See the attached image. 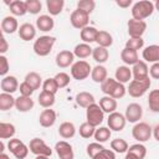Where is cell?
I'll use <instances>...</instances> for the list:
<instances>
[{
    "instance_id": "6da1fadb",
    "label": "cell",
    "mask_w": 159,
    "mask_h": 159,
    "mask_svg": "<svg viewBox=\"0 0 159 159\" xmlns=\"http://www.w3.org/2000/svg\"><path fill=\"white\" fill-rule=\"evenodd\" d=\"M101 91L104 93V96L112 97L113 99H119L123 98L127 93V88L123 83H119L114 78L107 77L102 83H101Z\"/></svg>"
},
{
    "instance_id": "7a4b0ae2",
    "label": "cell",
    "mask_w": 159,
    "mask_h": 159,
    "mask_svg": "<svg viewBox=\"0 0 159 159\" xmlns=\"http://www.w3.org/2000/svg\"><path fill=\"white\" fill-rule=\"evenodd\" d=\"M155 10V4L153 1H149V0H140V1H137L133 4L132 6V19H135V20H143L152 16V14L154 12Z\"/></svg>"
},
{
    "instance_id": "3957f363",
    "label": "cell",
    "mask_w": 159,
    "mask_h": 159,
    "mask_svg": "<svg viewBox=\"0 0 159 159\" xmlns=\"http://www.w3.org/2000/svg\"><path fill=\"white\" fill-rule=\"evenodd\" d=\"M55 42H56V37H53V36H50V35L40 36L34 42V46H32L34 52L40 57L48 56L50 52L52 51Z\"/></svg>"
},
{
    "instance_id": "277c9868",
    "label": "cell",
    "mask_w": 159,
    "mask_h": 159,
    "mask_svg": "<svg viewBox=\"0 0 159 159\" xmlns=\"http://www.w3.org/2000/svg\"><path fill=\"white\" fill-rule=\"evenodd\" d=\"M150 84H152V81H150L149 77L144 78V80H132L129 82L127 92L129 93L130 97L139 98V97H143L147 93V91L150 88Z\"/></svg>"
},
{
    "instance_id": "5b68a950",
    "label": "cell",
    "mask_w": 159,
    "mask_h": 159,
    "mask_svg": "<svg viewBox=\"0 0 159 159\" xmlns=\"http://www.w3.org/2000/svg\"><path fill=\"white\" fill-rule=\"evenodd\" d=\"M152 125H149L147 122H137L134 123L132 128V137L138 143H145L152 138Z\"/></svg>"
},
{
    "instance_id": "8992f818",
    "label": "cell",
    "mask_w": 159,
    "mask_h": 159,
    "mask_svg": "<svg viewBox=\"0 0 159 159\" xmlns=\"http://www.w3.org/2000/svg\"><path fill=\"white\" fill-rule=\"evenodd\" d=\"M91 70L92 67L87 61L80 60L71 65V76L77 81H83L91 75Z\"/></svg>"
},
{
    "instance_id": "52a82bcc",
    "label": "cell",
    "mask_w": 159,
    "mask_h": 159,
    "mask_svg": "<svg viewBox=\"0 0 159 159\" xmlns=\"http://www.w3.org/2000/svg\"><path fill=\"white\" fill-rule=\"evenodd\" d=\"M86 119H87L86 120L87 123H89L91 125L97 128L99 124H102V122L104 119V113L97 103H92L91 106H88L86 108Z\"/></svg>"
},
{
    "instance_id": "ba28073f",
    "label": "cell",
    "mask_w": 159,
    "mask_h": 159,
    "mask_svg": "<svg viewBox=\"0 0 159 159\" xmlns=\"http://www.w3.org/2000/svg\"><path fill=\"white\" fill-rule=\"evenodd\" d=\"M7 150L16 159H25L29 154V147L17 138H11L7 142Z\"/></svg>"
},
{
    "instance_id": "9c48e42d",
    "label": "cell",
    "mask_w": 159,
    "mask_h": 159,
    "mask_svg": "<svg viewBox=\"0 0 159 159\" xmlns=\"http://www.w3.org/2000/svg\"><path fill=\"white\" fill-rule=\"evenodd\" d=\"M27 147H29V152H31L36 157L37 155H45V157L52 155V149L41 138H32Z\"/></svg>"
},
{
    "instance_id": "30bf717a",
    "label": "cell",
    "mask_w": 159,
    "mask_h": 159,
    "mask_svg": "<svg viewBox=\"0 0 159 159\" xmlns=\"http://www.w3.org/2000/svg\"><path fill=\"white\" fill-rule=\"evenodd\" d=\"M70 22L71 25L75 27V29H78V30H82L83 27L88 26V22H89V15L86 14L84 11L82 10H73L70 15Z\"/></svg>"
},
{
    "instance_id": "8fae6325",
    "label": "cell",
    "mask_w": 159,
    "mask_h": 159,
    "mask_svg": "<svg viewBox=\"0 0 159 159\" xmlns=\"http://www.w3.org/2000/svg\"><path fill=\"white\" fill-rule=\"evenodd\" d=\"M107 124H108V128L113 132H120L124 129L125 124H127V120L124 118V114L119 113V112H112L108 114V119H107Z\"/></svg>"
},
{
    "instance_id": "7c38bea8",
    "label": "cell",
    "mask_w": 159,
    "mask_h": 159,
    "mask_svg": "<svg viewBox=\"0 0 159 159\" xmlns=\"http://www.w3.org/2000/svg\"><path fill=\"white\" fill-rule=\"evenodd\" d=\"M143 117V107L139 103H129L125 108V113H124V118L127 122L129 123H137L142 119Z\"/></svg>"
},
{
    "instance_id": "4fadbf2b",
    "label": "cell",
    "mask_w": 159,
    "mask_h": 159,
    "mask_svg": "<svg viewBox=\"0 0 159 159\" xmlns=\"http://www.w3.org/2000/svg\"><path fill=\"white\" fill-rule=\"evenodd\" d=\"M127 27H128V35H129V37L138 39V37H142L143 34L145 32V30H147V22L143 21V20L130 19L128 21V24H127Z\"/></svg>"
},
{
    "instance_id": "5bb4252c",
    "label": "cell",
    "mask_w": 159,
    "mask_h": 159,
    "mask_svg": "<svg viewBox=\"0 0 159 159\" xmlns=\"http://www.w3.org/2000/svg\"><path fill=\"white\" fill-rule=\"evenodd\" d=\"M55 152L58 159H75L72 145L66 140H60L55 144Z\"/></svg>"
},
{
    "instance_id": "9a60e30c",
    "label": "cell",
    "mask_w": 159,
    "mask_h": 159,
    "mask_svg": "<svg viewBox=\"0 0 159 159\" xmlns=\"http://www.w3.org/2000/svg\"><path fill=\"white\" fill-rule=\"evenodd\" d=\"M147 155V148L143 143H135L128 147L124 159H144Z\"/></svg>"
},
{
    "instance_id": "2e32d148",
    "label": "cell",
    "mask_w": 159,
    "mask_h": 159,
    "mask_svg": "<svg viewBox=\"0 0 159 159\" xmlns=\"http://www.w3.org/2000/svg\"><path fill=\"white\" fill-rule=\"evenodd\" d=\"M55 62L60 68H67L75 62V56L70 50H62L56 55Z\"/></svg>"
},
{
    "instance_id": "e0dca14e",
    "label": "cell",
    "mask_w": 159,
    "mask_h": 159,
    "mask_svg": "<svg viewBox=\"0 0 159 159\" xmlns=\"http://www.w3.org/2000/svg\"><path fill=\"white\" fill-rule=\"evenodd\" d=\"M56 119H57V114L53 109L51 108H45L40 116H39V122H40V125L43 127V128H50L52 127L55 123H56Z\"/></svg>"
},
{
    "instance_id": "ac0fdd59",
    "label": "cell",
    "mask_w": 159,
    "mask_h": 159,
    "mask_svg": "<svg viewBox=\"0 0 159 159\" xmlns=\"http://www.w3.org/2000/svg\"><path fill=\"white\" fill-rule=\"evenodd\" d=\"M0 88L2 89V92L12 94L14 92H16L19 89V81L15 76L7 75V76L2 77L1 82H0Z\"/></svg>"
},
{
    "instance_id": "d6986e66",
    "label": "cell",
    "mask_w": 159,
    "mask_h": 159,
    "mask_svg": "<svg viewBox=\"0 0 159 159\" xmlns=\"http://www.w3.org/2000/svg\"><path fill=\"white\" fill-rule=\"evenodd\" d=\"M19 37L24 41H31L36 37V27L30 24V22H25L22 25H20L19 30H17Z\"/></svg>"
},
{
    "instance_id": "ffe728a7",
    "label": "cell",
    "mask_w": 159,
    "mask_h": 159,
    "mask_svg": "<svg viewBox=\"0 0 159 159\" xmlns=\"http://www.w3.org/2000/svg\"><path fill=\"white\" fill-rule=\"evenodd\" d=\"M148 70H149L148 65H147L144 61L139 60V61H138L137 63H134L133 67L130 68V71H132V77H133L134 80H144V78H148V77H149Z\"/></svg>"
},
{
    "instance_id": "44dd1931",
    "label": "cell",
    "mask_w": 159,
    "mask_h": 159,
    "mask_svg": "<svg viewBox=\"0 0 159 159\" xmlns=\"http://www.w3.org/2000/svg\"><path fill=\"white\" fill-rule=\"evenodd\" d=\"M142 57L144 60V62H150V63H155L159 61V46L158 45H149L147 46L143 52H142Z\"/></svg>"
},
{
    "instance_id": "7402d4cb",
    "label": "cell",
    "mask_w": 159,
    "mask_h": 159,
    "mask_svg": "<svg viewBox=\"0 0 159 159\" xmlns=\"http://www.w3.org/2000/svg\"><path fill=\"white\" fill-rule=\"evenodd\" d=\"M34 106H35V102L31 97L19 96L17 98H15V108L21 113L30 112L34 108Z\"/></svg>"
},
{
    "instance_id": "603a6c76",
    "label": "cell",
    "mask_w": 159,
    "mask_h": 159,
    "mask_svg": "<svg viewBox=\"0 0 159 159\" xmlns=\"http://www.w3.org/2000/svg\"><path fill=\"white\" fill-rule=\"evenodd\" d=\"M0 27L2 30L4 34H14L19 30V22L16 20L15 16H5L2 20H1V24H0Z\"/></svg>"
},
{
    "instance_id": "cb8c5ba5",
    "label": "cell",
    "mask_w": 159,
    "mask_h": 159,
    "mask_svg": "<svg viewBox=\"0 0 159 159\" xmlns=\"http://www.w3.org/2000/svg\"><path fill=\"white\" fill-rule=\"evenodd\" d=\"M36 27L42 32L51 31L55 27V20L50 15H40L36 19Z\"/></svg>"
},
{
    "instance_id": "d4e9b609",
    "label": "cell",
    "mask_w": 159,
    "mask_h": 159,
    "mask_svg": "<svg viewBox=\"0 0 159 159\" xmlns=\"http://www.w3.org/2000/svg\"><path fill=\"white\" fill-rule=\"evenodd\" d=\"M114 80L118 81L119 83H127V82H130L132 80V71L128 66L123 65V66H119L116 68V72H114Z\"/></svg>"
},
{
    "instance_id": "484cf974",
    "label": "cell",
    "mask_w": 159,
    "mask_h": 159,
    "mask_svg": "<svg viewBox=\"0 0 159 159\" xmlns=\"http://www.w3.org/2000/svg\"><path fill=\"white\" fill-rule=\"evenodd\" d=\"M97 32H98V29H96L94 26H86L83 27L81 31H80V37L82 40V42L84 43H92L96 41V36H97Z\"/></svg>"
},
{
    "instance_id": "4316f807",
    "label": "cell",
    "mask_w": 159,
    "mask_h": 159,
    "mask_svg": "<svg viewBox=\"0 0 159 159\" xmlns=\"http://www.w3.org/2000/svg\"><path fill=\"white\" fill-rule=\"evenodd\" d=\"M94 42H97V45L101 46V47L108 48L113 45V36L106 30H98Z\"/></svg>"
},
{
    "instance_id": "83f0119b",
    "label": "cell",
    "mask_w": 159,
    "mask_h": 159,
    "mask_svg": "<svg viewBox=\"0 0 159 159\" xmlns=\"http://www.w3.org/2000/svg\"><path fill=\"white\" fill-rule=\"evenodd\" d=\"M108 77V71L103 65H97L91 70V78L96 83H102Z\"/></svg>"
},
{
    "instance_id": "f1b7e54d",
    "label": "cell",
    "mask_w": 159,
    "mask_h": 159,
    "mask_svg": "<svg viewBox=\"0 0 159 159\" xmlns=\"http://www.w3.org/2000/svg\"><path fill=\"white\" fill-rule=\"evenodd\" d=\"M97 104L103 111V113L109 114L112 112H116V109H117V101L108 96H103L102 98H99V103H97Z\"/></svg>"
},
{
    "instance_id": "f546056e",
    "label": "cell",
    "mask_w": 159,
    "mask_h": 159,
    "mask_svg": "<svg viewBox=\"0 0 159 159\" xmlns=\"http://www.w3.org/2000/svg\"><path fill=\"white\" fill-rule=\"evenodd\" d=\"M58 134L63 139H71L76 134V127L72 122H63L58 127Z\"/></svg>"
},
{
    "instance_id": "4dcf8cb0",
    "label": "cell",
    "mask_w": 159,
    "mask_h": 159,
    "mask_svg": "<svg viewBox=\"0 0 159 159\" xmlns=\"http://www.w3.org/2000/svg\"><path fill=\"white\" fill-rule=\"evenodd\" d=\"M120 60L125 63V66L129 67V66H133L134 63H137L139 61V56H138L137 51H133V50L124 47L120 52Z\"/></svg>"
},
{
    "instance_id": "1f68e13d",
    "label": "cell",
    "mask_w": 159,
    "mask_h": 159,
    "mask_svg": "<svg viewBox=\"0 0 159 159\" xmlns=\"http://www.w3.org/2000/svg\"><path fill=\"white\" fill-rule=\"evenodd\" d=\"M75 99H76V103H77L80 107H82V108H87V107L91 106L92 103H96L94 96H93L92 93H89V92H86V91L77 93L76 97H75Z\"/></svg>"
},
{
    "instance_id": "d6a6232c",
    "label": "cell",
    "mask_w": 159,
    "mask_h": 159,
    "mask_svg": "<svg viewBox=\"0 0 159 159\" xmlns=\"http://www.w3.org/2000/svg\"><path fill=\"white\" fill-rule=\"evenodd\" d=\"M72 53H73L75 57H77L80 60H84V58H87V57H89L92 55V47L88 43L81 42V43L75 46Z\"/></svg>"
},
{
    "instance_id": "836d02e7",
    "label": "cell",
    "mask_w": 159,
    "mask_h": 159,
    "mask_svg": "<svg viewBox=\"0 0 159 159\" xmlns=\"http://www.w3.org/2000/svg\"><path fill=\"white\" fill-rule=\"evenodd\" d=\"M46 7H47V11L50 12V16H56L62 12L65 7V1L63 0H46Z\"/></svg>"
},
{
    "instance_id": "e575fe53",
    "label": "cell",
    "mask_w": 159,
    "mask_h": 159,
    "mask_svg": "<svg viewBox=\"0 0 159 159\" xmlns=\"http://www.w3.org/2000/svg\"><path fill=\"white\" fill-rule=\"evenodd\" d=\"M93 60L98 63V65H102L106 61H108L109 58V52H108V48H104V47H101V46H97L94 48H92V55Z\"/></svg>"
},
{
    "instance_id": "d590c367",
    "label": "cell",
    "mask_w": 159,
    "mask_h": 159,
    "mask_svg": "<svg viewBox=\"0 0 159 159\" xmlns=\"http://www.w3.org/2000/svg\"><path fill=\"white\" fill-rule=\"evenodd\" d=\"M16 133V128L12 123L0 122V140L1 139H11Z\"/></svg>"
},
{
    "instance_id": "8d00e7d4",
    "label": "cell",
    "mask_w": 159,
    "mask_h": 159,
    "mask_svg": "<svg viewBox=\"0 0 159 159\" xmlns=\"http://www.w3.org/2000/svg\"><path fill=\"white\" fill-rule=\"evenodd\" d=\"M7 4H9V10L12 14V16H24L27 12L26 6H25V1L14 0V1H10Z\"/></svg>"
},
{
    "instance_id": "74e56055",
    "label": "cell",
    "mask_w": 159,
    "mask_h": 159,
    "mask_svg": "<svg viewBox=\"0 0 159 159\" xmlns=\"http://www.w3.org/2000/svg\"><path fill=\"white\" fill-rule=\"evenodd\" d=\"M24 82H26L34 91L39 89V88L42 86V78H41V76H40L37 72H34V71L29 72V73L25 76Z\"/></svg>"
},
{
    "instance_id": "f35d334b",
    "label": "cell",
    "mask_w": 159,
    "mask_h": 159,
    "mask_svg": "<svg viewBox=\"0 0 159 159\" xmlns=\"http://www.w3.org/2000/svg\"><path fill=\"white\" fill-rule=\"evenodd\" d=\"M37 101H39V104L43 108H51L53 104H55V101H56V97L55 94L50 93V92H46V91H41L39 97H37Z\"/></svg>"
},
{
    "instance_id": "ab89813d",
    "label": "cell",
    "mask_w": 159,
    "mask_h": 159,
    "mask_svg": "<svg viewBox=\"0 0 159 159\" xmlns=\"http://www.w3.org/2000/svg\"><path fill=\"white\" fill-rule=\"evenodd\" d=\"M111 135H112V130H111L108 127H99V128H96L94 134H93L96 142H97V143H101V144L108 142V140L111 139Z\"/></svg>"
},
{
    "instance_id": "60d3db41",
    "label": "cell",
    "mask_w": 159,
    "mask_h": 159,
    "mask_svg": "<svg viewBox=\"0 0 159 159\" xmlns=\"http://www.w3.org/2000/svg\"><path fill=\"white\" fill-rule=\"evenodd\" d=\"M12 107H15V98L12 94L10 93H5L1 92L0 93V111L5 112L11 109Z\"/></svg>"
},
{
    "instance_id": "b9f144b4",
    "label": "cell",
    "mask_w": 159,
    "mask_h": 159,
    "mask_svg": "<svg viewBox=\"0 0 159 159\" xmlns=\"http://www.w3.org/2000/svg\"><path fill=\"white\" fill-rule=\"evenodd\" d=\"M128 143L125 139L123 138H116L113 140H111V150L114 152V153H118V154H123L127 152L128 149Z\"/></svg>"
},
{
    "instance_id": "7bdbcfd3",
    "label": "cell",
    "mask_w": 159,
    "mask_h": 159,
    "mask_svg": "<svg viewBox=\"0 0 159 159\" xmlns=\"http://www.w3.org/2000/svg\"><path fill=\"white\" fill-rule=\"evenodd\" d=\"M148 106L149 109L154 113L159 112V89H152L148 96Z\"/></svg>"
},
{
    "instance_id": "ee69618b",
    "label": "cell",
    "mask_w": 159,
    "mask_h": 159,
    "mask_svg": "<svg viewBox=\"0 0 159 159\" xmlns=\"http://www.w3.org/2000/svg\"><path fill=\"white\" fill-rule=\"evenodd\" d=\"M53 80L56 81V83L58 86V89L67 87L70 84V82H71V77L66 72H58V73H56L55 77H53Z\"/></svg>"
},
{
    "instance_id": "f6af8a7d",
    "label": "cell",
    "mask_w": 159,
    "mask_h": 159,
    "mask_svg": "<svg viewBox=\"0 0 159 159\" xmlns=\"http://www.w3.org/2000/svg\"><path fill=\"white\" fill-rule=\"evenodd\" d=\"M94 130H96V127L91 125V124L87 123V122H83V123L80 125V129H78L80 135H81L82 138H84V139H88V138L93 137Z\"/></svg>"
},
{
    "instance_id": "bcb514c9",
    "label": "cell",
    "mask_w": 159,
    "mask_h": 159,
    "mask_svg": "<svg viewBox=\"0 0 159 159\" xmlns=\"http://www.w3.org/2000/svg\"><path fill=\"white\" fill-rule=\"evenodd\" d=\"M25 6H26V11L32 15H37L42 9V4L39 0H26Z\"/></svg>"
},
{
    "instance_id": "7dc6e473",
    "label": "cell",
    "mask_w": 159,
    "mask_h": 159,
    "mask_svg": "<svg viewBox=\"0 0 159 159\" xmlns=\"http://www.w3.org/2000/svg\"><path fill=\"white\" fill-rule=\"evenodd\" d=\"M94 7H96L94 0H80V1L77 2V9L84 11V12L88 14V15L94 10Z\"/></svg>"
},
{
    "instance_id": "c3c4849f",
    "label": "cell",
    "mask_w": 159,
    "mask_h": 159,
    "mask_svg": "<svg viewBox=\"0 0 159 159\" xmlns=\"http://www.w3.org/2000/svg\"><path fill=\"white\" fill-rule=\"evenodd\" d=\"M144 46V40L142 37H138V39H133V37H129V40H127L125 42V48H129V50H133V51H137L143 48Z\"/></svg>"
},
{
    "instance_id": "681fc988",
    "label": "cell",
    "mask_w": 159,
    "mask_h": 159,
    "mask_svg": "<svg viewBox=\"0 0 159 159\" xmlns=\"http://www.w3.org/2000/svg\"><path fill=\"white\" fill-rule=\"evenodd\" d=\"M42 91H46V92H50L52 94H56L57 91H58V86L56 83V81L53 80V77H50L47 80H45L42 82Z\"/></svg>"
},
{
    "instance_id": "f907efd6",
    "label": "cell",
    "mask_w": 159,
    "mask_h": 159,
    "mask_svg": "<svg viewBox=\"0 0 159 159\" xmlns=\"http://www.w3.org/2000/svg\"><path fill=\"white\" fill-rule=\"evenodd\" d=\"M103 148H104V147H103L101 143L93 142V143H89V144L86 147V153H87V155H88L91 159H93Z\"/></svg>"
},
{
    "instance_id": "816d5d0a",
    "label": "cell",
    "mask_w": 159,
    "mask_h": 159,
    "mask_svg": "<svg viewBox=\"0 0 159 159\" xmlns=\"http://www.w3.org/2000/svg\"><path fill=\"white\" fill-rule=\"evenodd\" d=\"M9 70H10V65H9L7 57L4 55H0V76L1 77L7 76Z\"/></svg>"
},
{
    "instance_id": "f5cc1de1",
    "label": "cell",
    "mask_w": 159,
    "mask_h": 159,
    "mask_svg": "<svg viewBox=\"0 0 159 159\" xmlns=\"http://www.w3.org/2000/svg\"><path fill=\"white\" fill-rule=\"evenodd\" d=\"M93 159H116V153L112 152L111 149L103 148Z\"/></svg>"
},
{
    "instance_id": "db71d44e",
    "label": "cell",
    "mask_w": 159,
    "mask_h": 159,
    "mask_svg": "<svg viewBox=\"0 0 159 159\" xmlns=\"http://www.w3.org/2000/svg\"><path fill=\"white\" fill-rule=\"evenodd\" d=\"M19 91H20V96H25V97H31L32 93L35 92L26 82H21L19 84Z\"/></svg>"
},
{
    "instance_id": "11a10c76",
    "label": "cell",
    "mask_w": 159,
    "mask_h": 159,
    "mask_svg": "<svg viewBox=\"0 0 159 159\" xmlns=\"http://www.w3.org/2000/svg\"><path fill=\"white\" fill-rule=\"evenodd\" d=\"M148 75H149L153 80H158V78H159V62H155V63H153V65L149 67Z\"/></svg>"
},
{
    "instance_id": "9f6ffc18",
    "label": "cell",
    "mask_w": 159,
    "mask_h": 159,
    "mask_svg": "<svg viewBox=\"0 0 159 159\" xmlns=\"http://www.w3.org/2000/svg\"><path fill=\"white\" fill-rule=\"evenodd\" d=\"M7 50H9V42L4 37V32L0 27V55H4Z\"/></svg>"
},
{
    "instance_id": "6f0895ef",
    "label": "cell",
    "mask_w": 159,
    "mask_h": 159,
    "mask_svg": "<svg viewBox=\"0 0 159 159\" xmlns=\"http://www.w3.org/2000/svg\"><path fill=\"white\" fill-rule=\"evenodd\" d=\"M116 4L122 9H127L133 4V1L132 0H116Z\"/></svg>"
},
{
    "instance_id": "680465c9",
    "label": "cell",
    "mask_w": 159,
    "mask_h": 159,
    "mask_svg": "<svg viewBox=\"0 0 159 159\" xmlns=\"http://www.w3.org/2000/svg\"><path fill=\"white\" fill-rule=\"evenodd\" d=\"M4 150H5V144L0 140V154H1V153H4Z\"/></svg>"
},
{
    "instance_id": "91938a15",
    "label": "cell",
    "mask_w": 159,
    "mask_h": 159,
    "mask_svg": "<svg viewBox=\"0 0 159 159\" xmlns=\"http://www.w3.org/2000/svg\"><path fill=\"white\" fill-rule=\"evenodd\" d=\"M0 159H10V157L7 154H5V153H1L0 154Z\"/></svg>"
},
{
    "instance_id": "94428289",
    "label": "cell",
    "mask_w": 159,
    "mask_h": 159,
    "mask_svg": "<svg viewBox=\"0 0 159 159\" xmlns=\"http://www.w3.org/2000/svg\"><path fill=\"white\" fill-rule=\"evenodd\" d=\"M35 159H50V157H45V155H37Z\"/></svg>"
}]
</instances>
